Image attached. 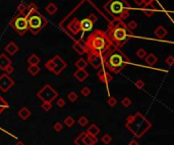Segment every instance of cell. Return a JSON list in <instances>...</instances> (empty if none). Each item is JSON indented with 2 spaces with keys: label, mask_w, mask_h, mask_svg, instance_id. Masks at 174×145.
<instances>
[{
  "label": "cell",
  "mask_w": 174,
  "mask_h": 145,
  "mask_svg": "<svg viewBox=\"0 0 174 145\" xmlns=\"http://www.w3.org/2000/svg\"><path fill=\"white\" fill-rule=\"evenodd\" d=\"M58 10V8H57V6H56L55 4H54L53 2H50L49 4L46 6V11L48 12V14H50V15H53V14H55L56 13V11Z\"/></svg>",
  "instance_id": "25"
},
{
  "label": "cell",
  "mask_w": 174,
  "mask_h": 145,
  "mask_svg": "<svg viewBox=\"0 0 174 145\" xmlns=\"http://www.w3.org/2000/svg\"><path fill=\"white\" fill-rule=\"evenodd\" d=\"M81 93L84 95V96H89V95L91 94V89H90V87L85 86L81 89Z\"/></svg>",
  "instance_id": "38"
},
{
  "label": "cell",
  "mask_w": 174,
  "mask_h": 145,
  "mask_svg": "<svg viewBox=\"0 0 174 145\" xmlns=\"http://www.w3.org/2000/svg\"><path fill=\"white\" fill-rule=\"evenodd\" d=\"M100 132H101V129H100L96 124L90 125L89 128H88V130H87L88 134L92 135V136H94V137H97V135L99 134Z\"/></svg>",
  "instance_id": "20"
},
{
  "label": "cell",
  "mask_w": 174,
  "mask_h": 145,
  "mask_svg": "<svg viewBox=\"0 0 174 145\" xmlns=\"http://www.w3.org/2000/svg\"><path fill=\"white\" fill-rule=\"evenodd\" d=\"M5 73H7V74H11V73L13 72V71H14V69H13V67L11 66V65H9L8 67H6V69H5Z\"/></svg>",
  "instance_id": "43"
},
{
  "label": "cell",
  "mask_w": 174,
  "mask_h": 145,
  "mask_svg": "<svg viewBox=\"0 0 174 145\" xmlns=\"http://www.w3.org/2000/svg\"><path fill=\"white\" fill-rule=\"evenodd\" d=\"M88 76H89V72H88L86 69H77V70L73 73V77H75L77 81H79V82L85 81V79H87Z\"/></svg>",
  "instance_id": "15"
},
{
  "label": "cell",
  "mask_w": 174,
  "mask_h": 145,
  "mask_svg": "<svg viewBox=\"0 0 174 145\" xmlns=\"http://www.w3.org/2000/svg\"><path fill=\"white\" fill-rule=\"evenodd\" d=\"M9 65H11V60L4 54L0 55V69L4 71L6 69V67H8Z\"/></svg>",
  "instance_id": "17"
},
{
  "label": "cell",
  "mask_w": 174,
  "mask_h": 145,
  "mask_svg": "<svg viewBox=\"0 0 174 145\" xmlns=\"http://www.w3.org/2000/svg\"><path fill=\"white\" fill-rule=\"evenodd\" d=\"M53 129L56 132H61V131L63 130V125L61 124L60 122H56L55 124L53 125Z\"/></svg>",
  "instance_id": "36"
},
{
  "label": "cell",
  "mask_w": 174,
  "mask_h": 145,
  "mask_svg": "<svg viewBox=\"0 0 174 145\" xmlns=\"http://www.w3.org/2000/svg\"><path fill=\"white\" fill-rule=\"evenodd\" d=\"M88 62L94 69H99L103 65V56L98 53L90 52L88 53Z\"/></svg>",
  "instance_id": "13"
},
{
  "label": "cell",
  "mask_w": 174,
  "mask_h": 145,
  "mask_svg": "<svg viewBox=\"0 0 174 145\" xmlns=\"http://www.w3.org/2000/svg\"><path fill=\"white\" fill-rule=\"evenodd\" d=\"M75 119H73L72 117H70V116L66 117V118L64 119V125L68 127V128H71V127L75 125Z\"/></svg>",
  "instance_id": "29"
},
{
  "label": "cell",
  "mask_w": 174,
  "mask_h": 145,
  "mask_svg": "<svg viewBox=\"0 0 174 145\" xmlns=\"http://www.w3.org/2000/svg\"><path fill=\"white\" fill-rule=\"evenodd\" d=\"M27 21L29 31L34 36H37L48 23V19L40 12L38 6L35 3H31L30 5H28Z\"/></svg>",
  "instance_id": "5"
},
{
  "label": "cell",
  "mask_w": 174,
  "mask_h": 145,
  "mask_svg": "<svg viewBox=\"0 0 174 145\" xmlns=\"http://www.w3.org/2000/svg\"><path fill=\"white\" fill-rule=\"evenodd\" d=\"M135 87H137V88L142 89L144 86H145V82H144V81L142 80V79H139V80H137V81H135Z\"/></svg>",
  "instance_id": "41"
},
{
  "label": "cell",
  "mask_w": 174,
  "mask_h": 145,
  "mask_svg": "<svg viewBox=\"0 0 174 145\" xmlns=\"http://www.w3.org/2000/svg\"><path fill=\"white\" fill-rule=\"evenodd\" d=\"M137 56L141 59H144L146 56H147V52H146L145 49H142L141 48V49H139V50L137 51Z\"/></svg>",
  "instance_id": "34"
},
{
  "label": "cell",
  "mask_w": 174,
  "mask_h": 145,
  "mask_svg": "<svg viewBox=\"0 0 174 145\" xmlns=\"http://www.w3.org/2000/svg\"><path fill=\"white\" fill-rule=\"evenodd\" d=\"M130 63L129 58L120 50V48L113 47L103 55V65L109 72L118 74L123 68Z\"/></svg>",
  "instance_id": "3"
},
{
  "label": "cell",
  "mask_w": 174,
  "mask_h": 145,
  "mask_svg": "<svg viewBox=\"0 0 174 145\" xmlns=\"http://www.w3.org/2000/svg\"><path fill=\"white\" fill-rule=\"evenodd\" d=\"M156 11H157V8H156L153 4H145V6H144V8H143L144 14L148 17L153 16L154 13H155Z\"/></svg>",
  "instance_id": "18"
},
{
  "label": "cell",
  "mask_w": 174,
  "mask_h": 145,
  "mask_svg": "<svg viewBox=\"0 0 174 145\" xmlns=\"http://www.w3.org/2000/svg\"><path fill=\"white\" fill-rule=\"evenodd\" d=\"M67 98H68V101H70L71 103H75L77 101V98H79V95H77V93L75 92V91H70V92L67 94Z\"/></svg>",
  "instance_id": "30"
},
{
  "label": "cell",
  "mask_w": 174,
  "mask_h": 145,
  "mask_svg": "<svg viewBox=\"0 0 174 145\" xmlns=\"http://www.w3.org/2000/svg\"><path fill=\"white\" fill-rule=\"evenodd\" d=\"M38 98L42 101V102H53L56 98L58 96V93L51 85L46 84L40 89L39 92L37 93Z\"/></svg>",
  "instance_id": "10"
},
{
  "label": "cell",
  "mask_w": 174,
  "mask_h": 145,
  "mask_svg": "<svg viewBox=\"0 0 174 145\" xmlns=\"http://www.w3.org/2000/svg\"><path fill=\"white\" fill-rule=\"evenodd\" d=\"M27 11L28 5L25 3H21L17 7V13L13 16V18L9 21L10 27L17 31L19 36H25L26 33L29 31L27 21Z\"/></svg>",
  "instance_id": "8"
},
{
  "label": "cell",
  "mask_w": 174,
  "mask_h": 145,
  "mask_svg": "<svg viewBox=\"0 0 174 145\" xmlns=\"http://www.w3.org/2000/svg\"><path fill=\"white\" fill-rule=\"evenodd\" d=\"M5 51H6L10 56H14V55L19 52V47H17V45L14 42H10V43L7 44L6 47H5Z\"/></svg>",
  "instance_id": "16"
},
{
  "label": "cell",
  "mask_w": 174,
  "mask_h": 145,
  "mask_svg": "<svg viewBox=\"0 0 174 145\" xmlns=\"http://www.w3.org/2000/svg\"><path fill=\"white\" fill-rule=\"evenodd\" d=\"M45 67L50 72L54 73L55 75H59L66 68V62L59 55H55L45 63Z\"/></svg>",
  "instance_id": "9"
},
{
  "label": "cell",
  "mask_w": 174,
  "mask_h": 145,
  "mask_svg": "<svg viewBox=\"0 0 174 145\" xmlns=\"http://www.w3.org/2000/svg\"><path fill=\"white\" fill-rule=\"evenodd\" d=\"M40 71H41V68L39 67V65H30L28 67V72L31 75H33V76H36L37 74H39Z\"/></svg>",
  "instance_id": "24"
},
{
  "label": "cell",
  "mask_w": 174,
  "mask_h": 145,
  "mask_svg": "<svg viewBox=\"0 0 174 145\" xmlns=\"http://www.w3.org/2000/svg\"><path fill=\"white\" fill-rule=\"evenodd\" d=\"M127 25V27H128L129 31H131L137 27V21H131L130 23H129L128 25Z\"/></svg>",
  "instance_id": "40"
},
{
  "label": "cell",
  "mask_w": 174,
  "mask_h": 145,
  "mask_svg": "<svg viewBox=\"0 0 174 145\" xmlns=\"http://www.w3.org/2000/svg\"><path fill=\"white\" fill-rule=\"evenodd\" d=\"M154 34H155V36L158 38V39H163V38H165L166 36H167L168 33H167V31H166L165 27L160 25V27H158L157 29H155Z\"/></svg>",
  "instance_id": "21"
},
{
  "label": "cell",
  "mask_w": 174,
  "mask_h": 145,
  "mask_svg": "<svg viewBox=\"0 0 174 145\" xmlns=\"http://www.w3.org/2000/svg\"><path fill=\"white\" fill-rule=\"evenodd\" d=\"M8 103L6 102V101L4 100V98L0 95V115L2 114L3 112H4L5 110H6L7 108H8Z\"/></svg>",
  "instance_id": "27"
},
{
  "label": "cell",
  "mask_w": 174,
  "mask_h": 145,
  "mask_svg": "<svg viewBox=\"0 0 174 145\" xmlns=\"http://www.w3.org/2000/svg\"><path fill=\"white\" fill-rule=\"evenodd\" d=\"M102 142L104 144H109V143L112 142V137L109 134H104L103 137H102Z\"/></svg>",
  "instance_id": "33"
},
{
  "label": "cell",
  "mask_w": 174,
  "mask_h": 145,
  "mask_svg": "<svg viewBox=\"0 0 174 145\" xmlns=\"http://www.w3.org/2000/svg\"><path fill=\"white\" fill-rule=\"evenodd\" d=\"M19 116L21 117L23 120L26 121L31 117V111H30L27 107H23V108L19 111Z\"/></svg>",
  "instance_id": "22"
},
{
  "label": "cell",
  "mask_w": 174,
  "mask_h": 145,
  "mask_svg": "<svg viewBox=\"0 0 174 145\" xmlns=\"http://www.w3.org/2000/svg\"><path fill=\"white\" fill-rule=\"evenodd\" d=\"M157 61H158V57H156V55H154V54H149V55H147V56L145 57V62L147 63V64H149V65H154V64H156L157 63Z\"/></svg>",
  "instance_id": "23"
},
{
  "label": "cell",
  "mask_w": 174,
  "mask_h": 145,
  "mask_svg": "<svg viewBox=\"0 0 174 145\" xmlns=\"http://www.w3.org/2000/svg\"><path fill=\"white\" fill-rule=\"evenodd\" d=\"M100 17L109 19L92 0H81L59 23L58 27L72 41L84 43L85 34L93 29Z\"/></svg>",
  "instance_id": "1"
},
{
  "label": "cell",
  "mask_w": 174,
  "mask_h": 145,
  "mask_svg": "<svg viewBox=\"0 0 174 145\" xmlns=\"http://www.w3.org/2000/svg\"><path fill=\"white\" fill-rule=\"evenodd\" d=\"M72 49L79 55H83L86 53L85 45H84V43H81V42H75L72 45Z\"/></svg>",
  "instance_id": "19"
},
{
  "label": "cell",
  "mask_w": 174,
  "mask_h": 145,
  "mask_svg": "<svg viewBox=\"0 0 174 145\" xmlns=\"http://www.w3.org/2000/svg\"><path fill=\"white\" fill-rule=\"evenodd\" d=\"M97 75H98V77H99L100 81L103 82V83H105V84H108L110 81L113 80V76L110 74L109 71L107 72V71L104 70V69H101V70L98 71Z\"/></svg>",
  "instance_id": "14"
},
{
  "label": "cell",
  "mask_w": 174,
  "mask_h": 145,
  "mask_svg": "<svg viewBox=\"0 0 174 145\" xmlns=\"http://www.w3.org/2000/svg\"><path fill=\"white\" fill-rule=\"evenodd\" d=\"M98 142L97 137L88 134L87 132H81L77 138L73 140L75 145H95Z\"/></svg>",
  "instance_id": "11"
},
{
  "label": "cell",
  "mask_w": 174,
  "mask_h": 145,
  "mask_svg": "<svg viewBox=\"0 0 174 145\" xmlns=\"http://www.w3.org/2000/svg\"><path fill=\"white\" fill-rule=\"evenodd\" d=\"M165 63H166V65H168V66H172V65L174 64V57L172 56V55H169L168 57H166Z\"/></svg>",
  "instance_id": "39"
},
{
  "label": "cell",
  "mask_w": 174,
  "mask_h": 145,
  "mask_svg": "<svg viewBox=\"0 0 174 145\" xmlns=\"http://www.w3.org/2000/svg\"><path fill=\"white\" fill-rule=\"evenodd\" d=\"M121 104H122V106L124 108H128L131 105V100L129 98H123L122 101H121Z\"/></svg>",
  "instance_id": "37"
},
{
  "label": "cell",
  "mask_w": 174,
  "mask_h": 145,
  "mask_svg": "<svg viewBox=\"0 0 174 145\" xmlns=\"http://www.w3.org/2000/svg\"><path fill=\"white\" fill-rule=\"evenodd\" d=\"M75 66L77 67V69H86V67L88 66V62L83 58H79V60L75 62Z\"/></svg>",
  "instance_id": "28"
},
{
  "label": "cell",
  "mask_w": 174,
  "mask_h": 145,
  "mask_svg": "<svg viewBox=\"0 0 174 145\" xmlns=\"http://www.w3.org/2000/svg\"><path fill=\"white\" fill-rule=\"evenodd\" d=\"M40 57H38L36 54H32L31 56L28 58V63L30 65H38L40 63Z\"/></svg>",
  "instance_id": "26"
},
{
  "label": "cell",
  "mask_w": 174,
  "mask_h": 145,
  "mask_svg": "<svg viewBox=\"0 0 174 145\" xmlns=\"http://www.w3.org/2000/svg\"><path fill=\"white\" fill-rule=\"evenodd\" d=\"M125 127L137 138H141L151 129L152 123L148 121L139 112H137L135 115H131L126 119Z\"/></svg>",
  "instance_id": "6"
},
{
  "label": "cell",
  "mask_w": 174,
  "mask_h": 145,
  "mask_svg": "<svg viewBox=\"0 0 174 145\" xmlns=\"http://www.w3.org/2000/svg\"><path fill=\"white\" fill-rule=\"evenodd\" d=\"M77 123H79V126H81V127H85V126H87V125L89 124V120H88L87 117L81 116V118L79 119V121H77Z\"/></svg>",
  "instance_id": "31"
},
{
  "label": "cell",
  "mask_w": 174,
  "mask_h": 145,
  "mask_svg": "<svg viewBox=\"0 0 174 145\" xmlns=\"http://www.w3.org/2000/svg\"><path fill=\"white\" fill-rule=\"evenodd\" d=\"M41 108H42V110H44L45 112H49V111L52 109V103L51 102H43Z\"/></svg>",
  "instance_id": "32"
},
{
  "label": "cell",
  "mask_w": 174,
  "mask_h": 145,
  "mask_svg": "<svg viewBox=\"0 0 174 145\" xmlns=\"http://www.w3.org/2000/svg\"><path fill=\"white\" fill-rule=\"evenodd\" d=\"M128 145H139V142H137L135 139H131V140L129 141Z\"/></svg>",
  "instance_id": "44"
},
{
  "label": "cell",
  "mask_w": 174,
  "mask_h": 145,
  "mask_svg": "<svg viewBox=\"0 0 174 145\" xmlns=\"http://www.w3.org/2000/svg\"><path fill=\"white\" fill-rule=\"evenodd\" d=\"M106 34L113 46L120 48L128 42L131 36V31H129L127 25L121 19H111V21L108 23Z\"/></svg>",
  "instance_id": "4"
},
{
  "label": "cell",
  "mask_w": 174,
  "mask_h": 145,
  "mask_svg": "<svg viewBox=\"0 0 174 145\" xmlns=\"http://www.w3.org/2000/svg\"><path fill=\"white\" fill-rule=\"evenodd\" d=\"M57 106L59 107V108H63V107L65 106V102L63 98H59V100L57 101Z\"/></svg>",
  "instance_id": "42"
},
{
  "label": "cell",
  "mask_w": 174,
  "mask_h": 145,
  "mask_svg": "<svg viewBox=\"0 0 174 145\" xmlns=\"http://www.w3.org/2000/svg\"><path fill=\"white\" fill-rule=\"evenodd\" d=\"M135 2V4L139 5V6H142V5L144 4V0H133Z\"/></svg>",
  "instance_id": "45"
},
{
  "label": "cell",
  "mask_w": 174,
  "mask_h": 145,
  "mask_svg": "<svg viewBox=\"0 0 174 145\" xmlns=\"http://www.w3.org/2000/svg\"><path fill=\"white\" fill-rule=\"evenodd\" d=\"M84 45H85L86 53L95 52L102 56L113 47V44L108 38L106 31L102 29H96L90 34L87 40L84 42Z\"/></svg>",
  "instance_id": "2"
},
{
  "label": "cell",
  "mask_w": 174,
  "mask_h": 145,
  "mask_svg": "<svg viewBox=\"0 0 174 145\" xmlns=\"http://www.w3.org/2000/svg\"><path fill=\"white\" fill-rule=\"evenodd\" d=\"M155 0H144V5L145 4H153Z\"/></svg>",
  "instance_id": "46"
},
{
  "label": "cell",
  "mask_w": 174,
  "mask_h": 145,
  "mask_svg": "<svg viewBox=\"0 0 174 145\" xmlns=\"http://www.w3.org/2000/svg\"><path fill=\"white\" fill-rule=\"evenodd\" d=\"M13 86H14V80L7 73H3L0 76V89H1V91L7 92Z\"/></svg>",
  "instance_id": "12"
},
{
  "label": "cell",
  "mask_w": 174,
  "mask_h": 145,
  "mask_svg": "<svg viewBox=\"0 0 174 145\" xmlns=\"http://www.w3.org/2000/svg\"><path fill=\"white\" fill-rule=\"evenodd\" d=\"M14 145H26V144H25V143L23 142V141H19V142H17V143H15Z\"/></svg>",
  "instance_id": "47"
},
{
  "label": "cell",
  "mask_w": 174,
  "mask_h": 145,
  "mask_svg": "<svg viewBox=\"0 0 174 145\" xmlns=\"http://www.w3.org/2000/svg\"><path fill=\"white\" fill-rule=\"evenodd\" d=\"M107 104H108V106H109V107L113 108V107H115L116 105H117V100H116L115 98H113V96H111V98H108Z\"/></svg>",
  "instance_id": "35"
},
{
  "label": "cell",
  "mask_w": 174,
  "mask_h": 145,
  "mask_svg": "<svg viewBox=\"0 0 174 145\" xmlns=\"http://www.w3.org/2000/svg\"><path fill=\"white\" fill-rule=\"evenodd\" d=\"M104 10L112 17V19H126L129 16L131 5L127 0H109L104 5Z\"/></svg>",
  "instance_id": "7"
}]
</instances>
